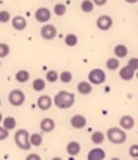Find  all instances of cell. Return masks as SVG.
I'll list each match as a JSON object with an SVG mask.
<instances>
[{
  "mask_svg": "<svg viewBox=\"0 0 138 160\" xmlns=\"http://www.w3.org/2000/svg\"><path fill=\"white\" fill-rule=\"evenodd\" d=\"M54 104L59 109H68L75 104V94L69 91H58L54 97Z\"/></svg>",
  "mask_w": 138,
  "mask_h": 160,
  "instance_id": "1",
  "label": "cell"
},
{
  "mask_svg": "<svg viewBox=\"0 0 138 160\" xmlns=\"http://www.w3.org/2000/svg\"><path fill=\"white\" fill-rule=\"evenodd\" d=\"M106 138L109 139L112 144L120 145V144H123V142L127 139V134H126V131H124L123 128L112 127V128H109L106 131Z\"/></svg>",
  "mask_w": 138,
  "mask_h": 160,
  "instance_id": "2",
  "label": "cell"
},
{
  "mask_svg": "<svg viewBox=\"0 0 138 160\" xmlns=\"http://www.w3.org/2000/svg\"><path fill=\"white\" fill-rule=\"evenodd\" d=\"M15 144L18 146L19 149H22V151H31L32 145H31V141H29V132L28 130H18V131L15 132Z\"/></svg>",
  "mask_w": 138,
  "mask_h": 160,
  "instance_id": "3",
  "label": "cell"
},
{
  "mask_svg": "<svg viewBox=\"0 0 138 160\" xmlns=\"http://www.w3.org/2000/svg\"><path fill=\"white\" fill-rule=\"evenodd\" d=\"M89 80L91 84H102V83H105V80H106V75L102 69L95 68V69H93V71H90Z\"/></svg>",
  "mask_w": 138,
  "mask_h": 160,
  "instance_id": "4",
  "label": "cell"
},
{
  "mask_svg": "<svg viewBox=\"0 0 138 160\" xmlns=\"http://www.w3.org/2000/svg\"><path fill=\"white\" fill-rule=\"evenodd\" d=\"M8 102L13 106H21L25 102V94L21 90H11L8 94Z\"/></svg>",
  "mask_w": 138,
  "mask_h": 160,
  "instance_id": "5",
  "label": "cell"
},
{
  "mask_svg": "<svg viewBox=\"0 0 138 160\" xmlns=\"http://www.w3.org/2000/svg\"><path fill=\"white\" fill-rule=\"evenodd\" d=\"M40 36H42L44 40H53L54 38L57 36V29L55 26L51 25V24H46L42 26L40 29Z\"/></svg>",
  "mask_w": 138,
  "mask_h": 160,
  "instance_id": "6",
  "label": "cell"
},
{
  "mask_svg": "<svg viewBox=\"0 0 138 160\" xmlns=\"http://www.w3.org/2000/svg\"><path fill=\"white\" fill-rule=\"evenodd\" d=\"M70 126L76 130H82L87 126V119L83 115H75L70 119Z\"/></svg>",
  "mask_w": 138,
  "mask_h": 160,
  "instance_id": "7",
  "label": "cell"
},
{
  "mask_svg": "<svg viewBox=\"0 0 138 160\" xmlns=\"http://www.w3.org/2000/svg\"><path fill=\"white\" fill-rule=\"evenodd\" d=\"M112 25H113V21L109 15H101L97 19V26H98V29H101V31H108V29L112 28Z\"/></svg>",
  "mask_w": 138,
  "mask_h": 160,
  "instance_id": "8",
  "label": "cell"
},
{
  "mask_svg": "<svg viewBox=\"0 0 138 160\" xmlns=\"http://www.w3.org/2000/svg\"><path fill=\"white\" fill-rule=\"evenodd\" d=\"M35 18L38 19L39 22H43V24H46L47 21H49L50 18H51V12H50V10L49 8H46V7H40L36 10V12H35Z\"/></svg>",
  "mask_w": 138,
  "mask_h": 160,
  "instance_id": "9",
  "label": "cell"
},
{
  "mask_svg": "<svg viewBox=\"0 0 138 160\" xmlns=\"http://www.w3.org/2000/svg\"><path fill=\"white\" fill-rule=\"evenodd\" d=\"M53 105V99L49 95H40L38 99V106L42 111H49Z\"/></svg>",
  "mask_w": 138,
  "mask_h": 160,
  "instance_id": "10",
  "label": "cell"
},
{
  "mask_svg": "<svg viewBox=\"0 0 138 160\" xmlns=\"http://www.w3.org/2000/svg\"><path fill=\"white\" fill-rule=\"evenodd\" d=\"M11 24L15 31H23V29L26 28V25H28L26 24V19L21 15H17L14 18H11Z\"/></svg>",
  "mask_w": 138,
  "mask_h": 160,
  "instance_id": "11",
  "label": "cell"
},
{
  "mask_svg": "<svg viewBox=\"0 0 138 160\" xmlns=\"http://www.w3.org/2000/svg\"><path fill=\"white\" fill-rule=\"evenodd\" d=\"M134 126H135V122H134L133 116H130V115L122 116V119H120V128H123V130H131Z\"/></svg>",
  "mask_w": 138,
  "mask_h": 160,
  "instance_id": "12",
  "label": "cell"
},
{
  "mask_svg": "<svg viewBox=\"0 0 138 160\" xmlns=\"http://www.w3.org/2000/svg\"><path fill=\"white\" fill-rule=\"evenodd\" d=\"M40 128L44 132H51L54 128H55V122L50 118H46L40 122Z\"/></svg>",
  "mask_w": 138,
  "mask_h": 160,
  "instance_id": "13",
  "label": "cell"
},
{
  "mask_svg": "<svg viewBox=\"0 0 138 160\" xmlns=\"http://www.w3.org/2000/svg\"><path fill=\"white\" fill-rule=\"evenodd\" d=\"M119 75H120V79H123V80H131L134 78V75H135V71L133 68H130L129 65H126L120 69Z\"/></svg>",
  "mask_w": 138,
  "mask_h": 160,
  "instance_id": "14",
  "label": "cell"
},
{
  "mask_svg": "<svg viewBox=\"0 0 138 160\" xmlns=\"http://www.w3.org/2000/svg\"><path fill=\"white\" fill-rule=\"evenodd\" d=\"M87 159L89 160H102V159H105V152H104V149H101V148H94L90 151Z\"/></svg>",
  "mask_w": 138,
  "mask_h": 160,
  "instance_id": "15",
  "label": "cell"
},
{
  "mask_svg": "<svg viewBox=\"0 0 138 160\" xmlns=\"http://www.w3.org/2000/svg\"><path fill=\"white\" fill-rule=\"evenodd\" d=\"M77 91H79L80 94H83V95L90 94V92L93 91L91 83H90V82H80L79 84H77Z\"/></svg>",
  "mask_w": 138,
  "mask_h": 160,
  "instance_id": "16",
  "label": "cell"
},
{
  "mask_svg": "<svg viewBox=\"0 0 138 160\" xmlns=\"http://www.w3.org/2000/svg\"><path fill=\"white\" fill-rule=\"evenodd\" d=\"M66 152H68L70 156H75L77 153H80V144L77 141H70L69 144L66 145Z\"/></svg>",
  "mask_w": 138,
  "mask_h": 160,
  "instance_id": "17",
  "label": "cell"
},
{
  "mask_svg": "<svg viewBox=\"0 0 138 160\" xmlns=\"http://www.w3.org/2000/svg\"><path fill=\"white\" fill-rule=\"evenodd\" d=\"M113 54H115L117 58H124V57L129 54V48L124 44H117V46H115V48H113Z\"/></svg>",
  "mask_w": 138,
  "mask_h": 160,
  "instance_id": "18",
  "label": "cell"
},
{
  "mask_svg": "<svg viewBox=\"0 0 138 160\" xmlns=\"http://www.w3.org/2000/svg\"><path fill=\"white\" fill-rule=\"evenodd\" d=\"M31 78V75H29L28 71H25V69H21V71H18L15 73V80L19 83H26Z\"/></svg>",
  "mask_w": 138,
  "mask_h": 160,
  "instance_id": "19",
  "label": "cell"
},
{
  "mask_svg": "<svg viewBox=\"0 0 138 160\" xmlns=\"http://www.w3.org/2000/svg\"><path fill=\"white\" fill-rule=\"evenodd\" d=\"M2 122H3V127L7 128L8 131H10V130H14V128H15V126H17L15 119H14V118H11V116H7V118H4V119L2 120Z\"/></svg>",
  "mask_w": 138,
  "mask_h": 160,
  "instance_id": "20",
  "label": "cell"
},
{
  "mask_svg": "<svg viewBox=\"0 0 138 160\" xmlns=\"http://www.w3.org/2000/svg\"><path fill=\"white\" fill-rule=\"evenodd\" d=\"M29 141L32 146H40L43 142V137L39 132H33V134H29Z\"/></svg>",
  "mask_w": 138,
  "mask_h": 160,
  "instance_id": "21",
  "label": "cell"
},
{
  "mask_svg": "<svg viewBox=\"0 0 138 160\" xmlns=\"http://www.w3.org/2000/svg\"><path fill=\"white\" fill-rule=\"evenodd\" d=\"M91 141L94 142L95 145H100L105 141V134L102 131H94L91 134Z\"/></svg>",
  "mask_w": 138,
  "mask_h": 160,
  "instance_id": "22",
  "label": "cell"
},
{
  "mask_svg": "<svg viewBox=\"0 0 138 160\" xmlns=\"http://www.w3.org/2000/svg\"><path fill=\"white\" fill-rule=\"evenodd\" d=\"M32 87H33L35 91H43V90L46 88V80H43V79H35V80H33Z\"/></svg>",
  "mask_w": 138,
  "mask_h": 160,
  "instance_id": "23",
  "label": "cell"
},
{
  "mask_svg": "<svg viewBox=\"0 0 138 160\" xmlns=\"http://www.w3.org/2000/svg\"><path fill=\"white\" fill-rule=\"evenodd\" d=\"M80 8H82L83 12H91L94 10V3L91 0H83L82 4H80Z\"/></svg>",
  "mask_w": 138,
  "mask_h": 160,
  "instance_id": "24",
  "label": "cell"
},
{
  "mask_svg": "<svg viewBox=\"0 0 138 160\" xmlns=\"http://www.w3.org/2000/svg\"><path fill=\"white\" fill-rule=\"evenodd\" d=\"M65 44L69 46V47H73V46L77 44V36L73 35V33H69V35L65 36Z\"/></svg>",
  "mask_w": 138,
  "mask_h": 160,
  "instance_id": "25",
  "label": "cell"
},
{
  "mask_svg": "<svg viewBox=\"0 0 138 160\" xmlns=\"http://www.w3.org/2000/svg\"><path fill=\"white\" fill-rule=\"evenodd\" d=\"M58 78H59V80H61L62 83H70L72 82V79H73V76H72V73H70L69 71H64L61 75H58Z\"/></svg>",
  "mask_w": 138,
  "mask_h": 160,
  "instance_id": "26",
  "label": "cell"
},
{
  "mask_svg": "<svg viewBox=\"0 0 138 160\" xmlns=\"http://www.w3.org/2000/svg\"><path fill=\"white\" fill-rule=\"evenodd\" d=\"M119 59L117 58H109L106 61V66H108V69H110V71H116L117 68H119Z\"/></svg>",
  "mask_w": 138,
  "mask_h": 160,
  "instance_id": "27",
  "label": "cell"
},
{
  "mask_svg": "<svg viewBox=\"0 0 138 160\" xmlns=\"http://www.w3.org/2000/svg\"><path fill=\"white\" fill-rule=\"evenodd\" d=\"M10 54V46L6 43H0V58H6Z\"/></svg>",
  "mask_w": 138,
  "mask_h": 160,
  "instance_id": "28",
  "label": "cell"
},
{
  "mask_svg": "<svg viewBox=\"0 0 138 160\" xmlns=\"http://www.w3.org/2000/svg\"><path fill=\"white\" fill-rule=\"evenodd\" d=\"M46 79L49 83H55L57 80H58V73H57L55 71H49L46 75Z\"/></svg>",
  "mask_w": 138,
  "mask_h": 160,
  "instance_id": "29",
  "label": "cell"
},
{
  "mask_svg": "<svg viewBox=\"0 0 138 160\" xmlns=\"http://www.w3.org/2000/svg\"><path fill=\"white\" fill-rule=\"evenodd\" d=\"M54 12H55L58 17H62L66 14V6L65 4H57L54 7Z\"/></svg>",
  "mask_w": 138,
  "mask_h": 160,
  "instance_id": "30",
  "label": "cell"
},
{
  "mask_svg": "<svg viewBox=\"0 0 138 160\" xmlns=\"http://www.w3.org/2000/svg\"><path fill=\"white\" fill-rule=\"evenodd\" d=\"M10 19H11V15H10V12L6 11V10H2V11H0V22L6 24V22H8Z\"/></svg>",
  "mask_w": 138,
  "mask_h": 160,
  "instance_id": "31",
  "label": "cell"
},
{
  "mask_svg": "<svg viewBox=\"0 0 138 160\" xmlns=\"http://www.w3.org/2000/svg\"><path fill=\"white\" fill-rule=\"evenodd\" d=\"M129 152H130V156L131 158H138V145H131L130 146V149H129Z\"/></svg>",
  "mask_w": 138,
  "mask_h": 160,
  "instance_id": "32",
  "label": "cell"
},
{
  "mask_svg": "<svg viewBox=\"0 0 138 160\" xmlns=\"http://www.w3.org/2000/svg\"><path fill=\"white\" fill-rule=\"evenodd\" d=\"M7 138H8V130L0 126V141H3V139H7Z\"/></svg>",
  "mask_w": 138,
  "mask_h": 160,
  "instance_id": "33",
  "label": "cell"
},
{
  "mask_svg": "<svg viewBox=\"0 0 138 160\" xmlns=\"http://www.w3.org/2000/svg\"><path fill=\"white\" fill-rule=\"evenodd\" d=\"M129 66H130V68H133L134 71L137 72V69H138V59L137 58H131L129 61Z\"/></svg>",
  "mask_w": 138,
  "mask_h": 160,
  "instance_id": "34",
  "label": "cell"
},
{
  "mask_svg": "<svg viewBox=\"0 0 138 160\" xmlns=\"http://www.w3.org/2000/svg\"><path fill=\"white\" fill-rule=\"evenodd\" d=\"M91 2L94 3V6H100V7H101V6H105L108 0H91Z\"/></svg>",
  "mask_w": 138,
  "mask_h": 160,
  "instance_id": "35",
  "label": "cell"
},
{
  "mask_svg": "<svg viewBox=\"0 0 138 160\" xmlns=\"http://www.w3.org/2000/svg\"><path fill=\"white\" fill-rule=\"evenodd\" d=\"M26 159H28V160H39L40 156H39V155H33V153H32V155H28V156H26Z\"/></svg>",
  "mask_w": 138,
  "mask_h": 160,
  "instance_id": "36",
  "label": "cell"
},
{
  "mask_svg": "<svg viewBox=\"0 0 138 160\" xmlns=\"http://www.w3.org/2000/svg\"><path fill=\"white\" fill-rule=\"evenodd\" d=\"M126 2H127V3H130V4H133V3H137L138 0H126Z\"/></svg>",
  "mask_w": 138,
  "mask_h": 160,
  "instance_id": "37",
  "label": "cell"
},
{
  "mask_svg": "<svg viewBox=\"0 0 138 160\" xmlns=\"http://www.w3.org/2000/svg\"><path fill=\"white\" fill-rule=\"evenodd\" d=\"M2 120H3V115H2V112H0V123H2Z\"/></svg>",
  "mask_w": 138,
  "mask_h": 160,
  "instance_id": "38",
  "label": "cell"
},
{
  "mask_svg": "<svg viewBox=\"0 0 138 160\" xmlns=\"http://www.w3.org/2000/svg\"><path fill=\"white\" fill-rule=\"evenodd\" d=\"M0 105H2V99H0Z\"/></svg>",
  "mask_w": 138,
  "mask_h": 160,
  "instance_id": "39",
  "label": "cell"
}]
</instances>
